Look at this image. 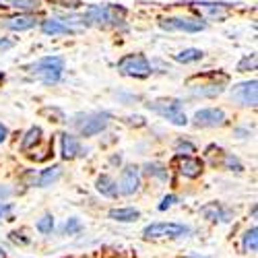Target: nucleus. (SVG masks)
Masks as SVG:
<instances>
[{"label": "nucleus", "mask_w": 258, "mask_h": 258, "mask_svg": "<svg viewBox=\"0 0 258 258\" xmlns=\"http://www.w3.org/2000/svg\"><path fill=\"white\" fill-rule=\"evenodd\" d=\"M201 58H203V52L197 50V48H188V50H184V52H180V54L174 56V60H176V62H182V64L197 62V60H201Z\"/></svg>", "instance_id": "nucleus-23"}, {"label": "nucleus", "mask_w": 258, "mask_h": 258, "mask_svg": "<svg viewBox=\"0 0 258 258\" xmlns=\"http://www.w3.org/2000/svg\"><path fill=\"white\" fill-rule=\"evenodd\" d=\"M147 107H149V110H153V112H157L159 116L167 118L171 124H176V126H184V124H188V118H186V114L182 112V103H180L178 99L149 101Z\"/></svg>", "instance_id": "nucleus-3"}, {"label": "nucleus", "mask_w": 258, "mask_h": 258, "mask_svg": "<svg viewBox=\"0 0 258 258\" xmlns=\"http://www.w3.org/2000/svg\"><path fill=\"white\" fill-rule=\"evenodd\" d=\"M52 229H54V217L52 215H44V217L37 221V231L48 235V233H52Z\"/></svg>", "instance_id": "nucleus-25"}, {"label": "nucleus", "mask_w": 258, "mask_h": 258, "mask_svg": "<svg viewBox=\"0 0 258 258\" xmlns=\"http://www.w3.org/2000/svg\"><path fill=\"white\" fill-rule=\"evenodd\" d=\"M60 174H62V169H60V165H52V167H48V169H44L39 174V178H37V186H50V184H54L58 178H60Z\"/></svg>", "instance_id": "nucleus-21"}, {"label": "nucleus", "mask_w": 258, "mask_h": 258, "mask_svg": "<svg viewBox=\"0 0 258 258\" xmlns=\"http://www.w3.org/2000/svg\"><path fill=\"white\" fill-rule=\"evenodd\" d=\"M97 190L101 192L103 197H110V199L118 197V186L110 176H99L97 178Z\"/></svg>", "instance_id": "nucleus-20"}, {"label": "nucleus", "mask_w": 258, "mask_h": 258, "mask_svg": "<svg viewBox=\"0 0 258 258\" xmlns=\"http://www.w3.org/2000/svg\"><path fill=\"white\" fill-rule=\"evenodd\" d=\"M201 215L209 221H229V211H225L219 203H209L201 209Z\"/></svg>", "instance_id": "nucleus-15"}, {"label": "nucleus", "mask_w": 258, "mask_h": 258, "mask_svg": "<svg viewBox=\"0 0 258 258\" xmlns=\"http://www.w3.org/2000/svg\"><path fill=\"white\" fill-rule=\"evenodd\" d=\"M29 75H33L35 79H39L46 85H54L62 79V71H64V60L60 56H44L37 62H33L31 67H27Z\"/></svg>", "instance_id": "nucleus-1"}, {"label": "nucleus", "mask_w": 258, "mask_h": 258, "mask_svg": "<svg viewBox=\"0 0 258 258\" xmlns=\"http://www.w3.org/2000/svg\"><path fill=\"white\" fill-rule=\"evenodd\" d=\"M41 0H0L3 9H17V11H31L37 9Z\"/></svg>", "instance_id": "nucleus-19"}, {"label": "nucleus", "mask_w": 258, "mask_h": 258, "mask_svg": "<svg viewBox=\"0 0 258 258\" xmlns=\"http://www.w3.org/2000/svg\"><path fill=\"white\" fill-rule=\"evenodd\" d=\"M178 167H180V174L186 178H199L201 171H203V163L197 157H180L178 159Z\"/></svg>", "instance_id": "nucleus-14"}, {"label": "nucleus", "mask_w": 258, "mask_h": 258, "mask_svg": "<svg viewBox=\"0 0 258 258\" xmlns=\"http://www.w3.org/2000/svg\"><path fill=\"white\" fill-rule=\"evenodd\" d=\"M258 83L256 81H248V83H240V85H233L231 89V99L238 101L240 105H250L254 107L258 101Z\"/></svg>", "instance_id": "nucleus-8"}, {"label": "nucleus", "mask_w": 258, "mask_h": 258, "mask_svg": "<svg viewBox=\"0 0 258 258\" xmlns=\"http://www.w3.org/2000/svg\"><path fill=\"white\" fill-rule=\"evenodd\" d=\"M0 25H3L5 29H11V31H27L35 25V15L19 13V15H13V17H5V19H0Z\"/></svg>", "instance_id": "nucleus-11"}, {"label": "nucleus", "mask_w": 258, "mask_h": 258, "mask_svg": "<svg viewBox=\"0 0 258 258\" xmlns=\"http://www.w3.org/2000/svg\"><path fill=\"white\" fill-rule=\"evenodd\" d=\"M188 258H203V256H188Z\"/></svg>", "instance_id": "nucleus-38"}, {"label": "nucleus", "mask_w": 258, "mask_h": 258, "mask_svg": "<svg viewBox=\"0 0 258 258\" xmlns=\"http://www.w3.org/2000/svg\"><path fill=\"white\" fill-rule=\"evenodd\" d=\"M147 174H153V176H157V178H161V180L167 178V171H165L161 165H147Z\"/></svg>", "instance_id": "nucleus-29"}, {"label": "nucleus", "mask_w": 258, "mask_h": 258, "mask_svg": "<svg viewBox=\"0 0 258 258\" xmlns=\"http://www.w3.org/2000/svg\"><path fill=\"white\" fill-rule=\"evenodd\" d=\"M50 3L64 7V9H79L81 7V0H50Z\"/></svg>", "instance_id": "nucleus-30"}, {"label": "nucleus", "mask_w": 258, "mask_h": 258, "mask_svg": "<svg viewBox=\"0 0 258 258\" xmlns=\"http://www.w3.org/2000/svg\"><path fill=\"white\" fill-rule=\"evenodd\" d=\"M13 195V190L9 188V186H0V201H5V199H9Z\"/></svg>", "instance_id": "nucleus-34"}, {"label": "nucleus", "mask_w": 258, "mask_h": 258, "mask_svg": "<svg viewBox=\"0 0 258 258\" xmlns=\"http://www.w3.org/2000/svg\"><path fill=\"white\" fill-rule=\"evenodd\" d=\"M188 233L190 227L182 223H151L143 231L145 238H184Z\"/></svg>", "instance_id": "nucleus-6"}, {"label": "nucleus", "mask_w": 258, "mask_h": 258, "mask_svg": "<svg viewBox=\"0 0 258 258\" xmlns=\"http://www.w3.org/2000/svg\"><path fill=\"white\" fill-rule=\"evenodd\" d=\"M238 71H240V73L256 71V54H250V56L242 58V60H240V64H238Z\"/></svg>", "instance_id": "nucleus-27"}, {"label": "nucleus", "mask_w": 258, "mask_h": 258, "mask_svg": "<svg viewBox=\"0 0 258 258\" xmlns=\"http://www.w3.org/2000/svg\"><path fill=\"white\" fill-rule=\"evenodd\" d=\"M118 71L124 77H135V79H145V77H149L153 73L151 64H149V60L143 54H128V56H124L118 62Z\"/></svg>", "instance_id": "nucleus-4"}, {"label": "nucleus", "mask_w": 258, "mask_h": 258, "mask_svg": "<svg viewBox=\"0 0 258 258\" xmlns=\"http://www.w3.org/2000/svg\"><path fill=\"white\" fill-rule=\"evenodd\" d=\"M60 145H62V157H64V159H75V157L85 155V151H83V147H81L79 139L73 137V135H69V133H64V135H62Z\"/></svg>", "instance_id": "nucleus-12"}, {"label": "nucleus", "mask_w": 258, "mask_h": 258, "mask_svg": "<svg viewBox=\"0 0 258 258\" xmlns=\"http://www.w3.org/2000/svg\"><path fill=\"white\" fill-rule=\"evenodd\" d=\"M192 5H197L199 9H205L209 13V17H213V19H223L225 11L229 9V5H225V3H192Z\"/></svg>", "instance_id": "nucleus-18"}, {"label": "nucleus", "mask_w": 258, "mask_h": 258, "mask_svg": "<svg viewBox=\"0 0 258 258\" xmlns=\"http://www.w3.org/2000/svg\"><path fill=\"white\" fill-rule=\"evenodd\" d=\"M41 31H44L46 35H73L77 33L71 25H67L64 21L60 19H46V21H41Z\"/></svg>", "instance_id": "nucleus-13"}, {"label": "nucleus", "mask_w": 258, "mask_h": 258, "mask_svg": "<svg viewBox=\"0 0 258 258\" xmlns=\"http://www.w3.org/2000/svg\"><path fill=\"white\" fill-rule=\"evenodd\" d=\"M39 137H41V128H39V126H33L31 131L25 135L23 143H21V147H23V151H29V149H31L33 145H37V143H39Z\"/></svg>", "instance_id": "nucleus-24"}, {"label": "nucleus", "mask_w": 258, "mask_h": 258, "mask_svg": "<svg viewBox=\"0 0 258 258\" xmlns=\"http://www.w3.org/2000/svg\"><path fill=\"white\" fill-rule=\"evenodd\" d=\"M13 48V41L9 39H0V50H11Z\"/></svg>", "instance_id": "nucleus-35"}, {"label": "nucleus", "mask_w": 258, "mask_h": 258, "mask_svg": "<svg viewBox=\"0 0 258 258\" xmlns=\"http://www.w3.org/2000/svg\"><path fill=\"white\" fill-rule=\"evenodd\" d=\"M126 17V11L118 5H95V7H89L87 13L83 15V21L87 23H93V25H118L122 23Z\"/></svg>", "instance_id": "nucleus-2"}, {"label": "nucleus", "mask_w": 258, "mask_h": 258, "mask_svg": "<svg viewBox=\"0 0 258 258\" xmlns=\"http://www.w3.org/2000/svg\"><path fill=\"white\" fill-rule=\"evenodd\" d=\"M110 217L116 219V221H122V223H131V221H137L141 217V213L133 207H126V209H112L110 211Z\"/></svg>", "instance_id": "nucleus-16"}, {"label": "nucleus", "mask_w": 258, "mask_h": 258, "mask_svg": "<svg viewBox=\"0 0 258 258\" xmlns=\"http://www.w3.org/2000/svg\"><path fill=\"white\" fill-rule=\"evenodd\" d=\"M118 186V195H124V197H131L139 190L141 186V171L137 165H126L122 169V176H120V182H116Z\"/></svg>", "instance_id": "nucleus-7"}, {"label": "nucleus", "mask_w": 258, "mask_h": 258, "mask_svg": "<svg viewBox=\"0 0 258 258\" xmlns=\"http://www.w3.org/2000/svg\"><path fill=\"white\" fill-rule=\"evenodd\" d=\"M195 95H201V97H217L219 93H223V85L221 83H205V85H199V87H190Z\"/></svg>", "instance_id": "nucleus-17"}, {"label": "nucleus", "mask_w": 258, "mask_h": 258, "mask_svg": "<svg viewBox=\"0 0 258 258\" xmlns=\"http://www.w3.org/2000/svg\"><path fill=\"white\" fill-rule=\"evenodd\" d=\"M7 139V128L3 126V124H0V143H3Z\"/></svg>", "instance_id": "nucleus-36"}, {"label": "nucleus", "mask_w": 258, "mask_h": 258, "mask_svg": "<svg viewBox=\"0 0 258 258\" xmlns=\"http://www.w3.org/2000/svg\"><path fill=\"white\" fill-rule=\"evenodd\" d=\"M242 248H244V252H256V250H258V229H256V227H250V229L244 233Z\"/></svg>", "instance_id": "nucleus-22"}, {"label": "nucleus", "mask_w": 258, "mask_h": 258, "mask_svg": "<svg viewBox=\"0 0 258 258\" xmlns=\"http://www.w3.org/2000/svg\"><path fill=\"white\" fill-rule=\"evenodd\" d=\"M225 122V112L219 107H207V110H199L195 114V124L203 128H213V126H221Z\"/></svg>", "instance_id": "nucleus-10"}, {"label": "nucleus", "mask_w": 258, "mask_h": 258, "mask_svg": "<svg viewBox=\"0 0 258 258\" xmlns=\"http://www.w3.org/2000/svg\"><path fill=\"white\" fill-rule=\"evenodd\" d=\"M79 229H81V223L77 219H71V221H67V223L62 225V233H75Z\"/></svg>", "instance_id": "nucleus-31"}, {"label": "nucleus", "mask_w": 258, "mask_h": 258, "mask_svg": "<svg viewBox=\"0 0 258 258\" xmlns=\"http://www.w3.org/2000/svg\"><path fill=\"white\" fill-rule=\"evenodd\" d=\"M13 213V205L9 203H0V219H9Z\"/></svg>", "instance_id": "nucleus-32"}, {"label": "nucleus", "mask_w": 258, "mask_h": 258, "mask_svg": "<svg viewBox=\"0 0 258 258\" xmlns=\"http://www.w3.org/2000/svg\"><path fill=\"white\" fill-rule=\"evenodd\" d=\"M159 27L165 31H186V33H199L205 31V23L201 19H192V17H167L159 21Z\"/></svg>", "instance_id": "nucleus-5"}, {"label": "nucleus", "mask_w": 258, "mask_h": 258, "mask_svg": "<svg viewBox=\"0 0 258 258\" xmlns=\"http://www.w3.org/2000/svg\"><path fill=\"white\" fill-rule=\"evenodd\" d=\"M178 199L174 197V195H169V197H163V201H161V205H159V211H165L167 207H171V205H174Z\"/></svg>", "instance_id": "nucleus-33"}, {"label": "nucleus", "mask_w": 258, "mask_h": 258, "mask_svg": "<svg viewBox=\"0 0 258 258\" xmlns=\"http://www.w3.org/2000/svg\"><path fill=\"white\" fill-rule=\"evenodd\" d=\"M107 122H110V116L97 112V114L85 116V122H79L77 128H79V133H81L83 137H95V135H99L101 131H105Z\"/></svg>", "instance_id": "nucleus-9"}, {"label": "nucleus", "mask_w": 258, "mask_h": 258, "mask_svg": "<svg viewBox=\"0 0 258 258\" xmlns=\"http://www.w3.org/2000/svg\"><path fill=\"white\" fill-rule=\"evenodd\" d=\"M0 258H7V252H5L3 248H0Z\"/></svg>", "instance_id": "nucleus-37"}, {"label": "nucleus", "mask_w": 258, "mask_h": 258, "mask_svg": "<svg viewBox=\"0 0 258 258\" xmlns=\"http://www.w3.org/2000/svg\"><path fill=\"white\" fill-rule=\"evenodd\" d=\"M195 151H197L195 145L188 143V141H178V143H176V153H178L180 157H190Z\"/></svg>", "instance_id": "nucleus-26"}, {"label": "nucleus", "mask_w": 258, "mask_h": 258, "mask_svg": "<svg viewBox=\"0 0 258 258\" xmlns=\"http://www.w3.org/2000/svg\"><path fill=\"white\" fill-rule=\"evenodd\" d=\"M225 167L231 169V171H242V163L238 161V157H233V155H225Z\"/></svg>", "instance_id": "nucleus-28"}]
</instances>
